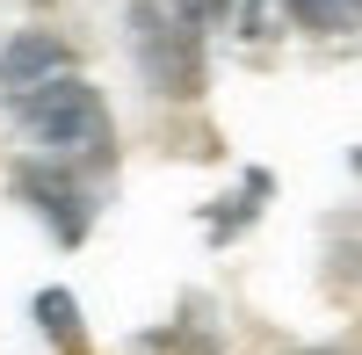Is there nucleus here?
Instances as JSON below:
<instances>
[{"mask_svg": "<svg viewBox=\"0 0 362 355\" xmlns=\"http://www.w3.org/2000/svg\"><path fill=\"white\" fill-rule=\"evenodd\" d=\"M131 51H138V73L153 95L167 102H196L203 95V29L181 0H131Z\"/></svg>", "mask_w": 362, "mask_h": 355, "instance_id": "obj_1", "label": "nucleus"}, {"mask_svg": "<svg viewBox=\"0 0 362 355\" xmlns=\"http://www.w3.org/2000/svg\"><path fill=\"white\" fill-rule=\"evenodd\" d=\"M15 116H22V131L37 138V145H51V153L102 160L109 145H116V131H109V109H102V95H95V87H87L80 73H58V80H44L37 95H22V102H15Z\"/></svg>", "mask_w": 362, "mask_h": 355, "instance_id": "obj_2", "label": "nucleus"}, {"mask_svg": "<svg viewBox=\"0 0 362 355\" xmlns=\"http://www.w3.org/2000/svg\"><path fill=\"white\" fill-rule=\"evenodd\" d=\"M58 73H73V51L51 37V29H22V37L0 51V87L22 102V95H37L44 80H58Z\"/></svg>", "mask_w": 362, "mask_h": 355, "instance_id": "obj_3", "label": "nucleus"}, {"mask_svg": "<svg viewBox=\"0 0 362 355\" xmlns=\"http://www.w3.org/2000/svg\"><path fill=\"white\" fill-rule=\"evenodd\" d=\"M22 196H37V211L58 225V240H87V203H80V189L73 182H58V174H37V167H29L22 174Z\"/></svg>", "mask_w": 362, "mask_h": 355, "instance_id": "obj_4", "label": "nucleus"}, {"mask_svg": "<svg viewBox=\"0 0 362 355\" xmlns=\"http://www.w3.org/2000/svg\"><path fill=\"white\" fill-rule=\"evenodd\" d=\"M37 327L58 341V355H87V334H80V305H73V290H37Z\"/></svg>", "mask_w": 362, "mask_h": 355, "instance_id": "obj_5", "label": "nucleus"}, {"mask_svg": "<svg viewBox=\"0 0 362 355\" xmlns=\"http://www.w3.org/2000/svg\"><path fill=\"white\" fill-rule=\"evenodd\" d=\"M283 8L305 22V29H319V37H341V29L362 22V0H283Z\"/></svg>", "mask_w": 362, "mask_h": 355, "instance_id": "obj_6", "label": "nucleus"}, {"mask_svg": "<svg viewBox=\"0 0 362 355\" xmlns=\"http://www.w3.org/2000/svg\"><path fill=\"white\" fill-rule=\"evenodd\" d=\"M181 8H189V15H218L225 0H181Z\"/></svg>", "mask_w": 362, "mask_h": 355, "instance_id": "obj_7", "label": "nucleus"}]
</instances>
